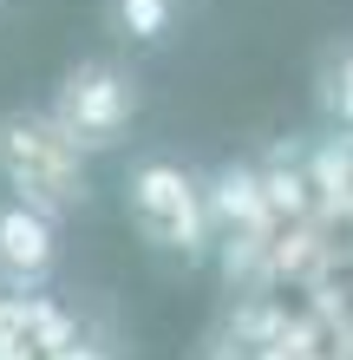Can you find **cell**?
<instances>
[{"label": "cell", "instance_id": "9", "mask_svg": "<svg viewBox=\"0 0 353 360\" xmlns=\"http://www.w3.org/2000/svg\"><path fill=\"white\" fill-rule=\"evenodd\" d=\"M177 20V0H112V27L131 46H164Z\"/></svg>", "mask_w": 353, "mask_h": 360}, {"label": "cell", "instance_id": "5", "mask_svg": "<svg viewBox=\"0 0 353 360\" xmlns=\"http://www.w3.org/2000/svg\"><path fill=\"white\" fill-rule=\"evenodd\" d=\"M210 217H216V236H229V229H255V236H275L281 217L275 203H268V184H262V164L255 158H236V164H216L210 177Z\"/></svg>", "mask_w": 353, "mask_h": 360}, {"label": "cell", "instance_id": "7", "mask_svg": "<svg viewBox=\"0 0 353 360\" xmlns=\"http://www.w3.org/2000/svg\"><path fill=\"white\" fill-rule=\"evenodd\" d=\"M13 328L27 334L39 354H59V347L79 341V321L59 302H46V295H13Z\"/></svg>", "mask_w": 353, "mask_h": 360}, {"label": "cell", "instance_id": "8", "mask_svg": "<svg viewBox=\"0 0 353 360\" xmlns=\"http://www.w3.org/2000/svg\"><path fill=\"white\" fill-rule=\"evenodd\" d=\"M321 118L334 124V131H353V39L321 53Z\"/></svg>", "mask_w": 353, "mask_h": 360}, {"label": "cell", "instance_id": "11", "mask_svg": "<svg viewBox=\"0 0 353 360\" xmlns=\"http://www.w3.org/2000/svg\"><path fill=\"white\" fill-rule=\"evenodd\" d=\"M46 360H118L112 347H98V341H86V334H79L72 347H59V354H46Z\"/></svg>", "mask_w": 353, "mask_h": 360}, {"label": "cell", "instance_id": "1", "mask_svg": "<svg viewBox=\"0 0 353 360\" xmlns=\"http://www.w3.org/2000/svg\"><path fill=\"white\" fill-rule=\"evenodd\" d=\"M0 184H7V197L46 210L53 223L79 217L86 197H92L86 151L59 131V118L46 105H13V112H0Z\"/></svg>", "mask_w": 353, "mask_h": 360}, {"label": "cell", "instance_id": "4", "mask_svg": "<svg viewBox=\"0 0 353 360\" xmlns=\"http://www.w3.org/2000/svg\"><path fill=\"white\" fill-rule=\"evenodd\" d=\"M53 269H59V223L20 197H0V288L39 295Z\"/></svg>", "mask_w": 353, "mask_h": 360}, {"label": "cell", "instance_id": "2", "mask_svg": "<svg viewBox=\"0 0 353 360\" xmlns=\"http://www.w3.org/2000/svg\"><path fill=\"white\" fill-rule=\"evenodd\" d=\"M124 217L151 249L164 256H210L216 249V217H210V190L197 171H183L177 158H138L124 171Z\"/></svg>", "mask_w": 353, "mask_h": 360}, {"label": "cell", "instance_id": "3", "mask_svg": "<svg viewBox=\"0 0 353 360\" xmlns=\"http://www.w3.org/2000/svg\"><path fill=\"white\" fill-rule=\"evenodd\" d=\"M138 79L112 66V59H79V66H66V79L53 86V105L46 112L59 118V131H66L86 158L98 151H118L124 131H131V118H138Z\"/></svg>", "mask_w": 353, "mask_h": 360}, {"label": "cell", "instance_id": "10", "mask_svg": "<svg viewBox=\"0 0 353 360\" xmlns=\"http://www.w3.org/2000/svg\"><path fill=\"white\" fill-rule=\"evenodd\" d=\"M0 360H46V354H39V347L27 341V334H20V328L7 321V328H0Z\"/></svg>", "mask_w": 353, "mask_h": 360}, {"label": "cell", "instance_id": "6", "mask_svg": "<svg viewBox=\"0 0 353 360\" xmlns=\"http://www.w3.org/2000/svg\"><path fill=\"white\" fill-rule=\"evenodd\" d=\"M262 184H268V203H275L281 223H307L314 217V177H307V144L301 151H268L262 158Z\"/></svg>", "mask_w": 353, "mask_h": 360}]
</instances>
